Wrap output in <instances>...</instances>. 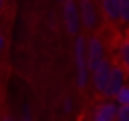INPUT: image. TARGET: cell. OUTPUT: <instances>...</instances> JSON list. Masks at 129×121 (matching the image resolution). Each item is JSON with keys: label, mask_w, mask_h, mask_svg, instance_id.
I'll use <instances>...</instances> for the list:
<instances>
[{"label": "cell", "mask_w": 129, "mask_h": 121, "mask_svg": "<svg viewBox=\"0 0 129 121\" xmlns=\"http://www.w3.org/2000/svg\"><path fill=\"white\" fill-rule=\"evenodd\" d=\"M117 121H129V107H119Z\"/></svg>", "instance_id": "cell-14"}, {"label": "cell", "mask_w": 129, "mask_h": 121, "mask_svg": "<svg viewBox=\"0 0 129 121\" xmlns=\"http://www.w3.org/2000/svg\"><path fill=\"white\" fill-rule=\"evenodd\" d=\"M60 18H62V24H64V30L71 34V36H79L81 34V10H79V4L73 2V0H67L60 4Z\"/></svg>", "instance_id": "cell-2"}, {"label": "cell", "mask_w": 129, "mask_h": 121, "mask_svg": "<svg viewBox=\"0 0 129 121\" xmlns=\"http://www.w3.org/2000/svg\"><path fill=\"white\" fill-rule=\"evenodd\" d=\"M18 121H26V119H18Z\"/></svg>", "instance_id": "cell-18"}, {"label": "cell", "mask_w": 129, "mask_h": 121, "mask_svg": "<svg viewBox=\"0 0 129 121\" xmlns=\"http://www.w3.org/2000/svg\"><path fill=\"white\" fill-rule=\"evenodd\" d=\"M4 46H6V36H4V32L0 30V52L4 50Z\"/></svg>", "instance_id": "cell-15"}, {"label": "cell", "mask_w": 129, "mask_h": 121, "mask_svg": "<svg viewBox=\"0 0 129 121\" xmlns=\"http://www.w3.org/2000/svg\"><path fill=\"white\" fill-rule=\"evenodd\" d=\"M99 6H101V14L109 22H119L121 20V0H103Z\"/></svg>", "instance_id": "cell-8"}, {"label": "cell", "mask_w": 129, "mask_h": 121, "mask_svg": "<svg viewBox=\"0 0 129 121\" xmlns=\"http://www.w3.org/2000/svg\"><path fill=\"white\" fill-rule=\"evenodd\" d=\"M87 40L89 36H75L73 52H75V85L79 89H85L91 83V69H89V56H87Z\"/></svg>", "instance_id": "cell-1"}, {"label": "cell", "mask_w": 129, "mask_h": 121, "mask_svg": "<svg viewBox=\"0 0 129 121\" xmlns=\"http://www.w3.org/2000/svg\"><path fill=\"white\" fill-rule=\"evenodd\" d=\"M87 56H89V69H91V73L107 58V46H105V42H103L101 36H97V34L89 36V40H87Z\"/></svg>", "instance_id": "cell-3"}, {"label": "cell", "mask_w": 129, "mask_h": 121, "mask_svg": "<svg viewBox=\"0 0 129 121\" xmlns=\"http://www.w3.org/2000/svg\"><path fill=\"white\" fill-rule=\"evenodd\" d=\"M60 111H62V113H73V99H71V97H64V99H62Z\"/></svg>", "instance_id": "cell-12"}, {"label": "cell", "mask_w": 129, "mask_h": 121, "mask_svg": "<svg viewBox=\"0 0 129 121\" xmlns=\"http://www.w3.org/2000/svg\"><path fill=\"white\" fill-rule=\"evenodd\" d=\"M0 121H18V119H16V117H12V115H8V113H6V115H2V117H0Z\"/></svg>", "instance_id": "cell-16"}, {"label": "cell", "mask_w": 129, "mask_h": 121, "mask_svg": "<svg viewBox=\"0 0 129 121\" xmlns=\"http://www.w3.org/2000/svg\"><path fill=\"white\" fill-rule=\"evenodd\" d=\"M127 73H125V69L119 65V63H115L113 65V73H111V81H109V87H107V91H105V95H103V99H117V95L129 85L127 83Z\"/></svg>", "instance_id": "cell-6"}, {"label": "cell", "mask_w": 129, "mask_h": 121, "mask_svg": "<svg viewBox=\"0 0 129 121\" xmlns=\"http://www.w3.org/2000/svg\"><path fill=\"white\" fill-rule=\"evenodd\" d=\"M111 73H113V63L109 58H105L93 73H91V85L93 89L99 93V95H105L107 87H109V81H111Z\"/></svg>", "instance_id": "cell-5"}, {"label": "cell", "mask_w": 129, "mask_h": 121, "mask_svg": "<svg viewBox=\"0 0 129 121\" xmlns=\"http://www.w3.org/2000/svg\"><path fill=\"white\" fill-rule=\"evenodd\" d=\"M20 119L32 121V111H30V107H28L26 103H22V107H20Z\"/></svg>", "instance_id": "cell-13"}, {"label": "cell", "mask_w": 129, "mask_h": 121, "mask_svg": "<svg viewBox=\"0 0 129 121\" xmlns=\"http://www.w3.org/2000/svg\"><path fill=\"white\" fill-rule=\"evenodd\" d=\"M117 60L129 75V40H121L117 44Z\"/></svg>", "instance_id": "cell-9"}, {"label": "cell", "mask_w": 129, "mask_h": 121, "mask_svg": "<svg viewBox=\"0 0 129 121\" xmlns=\"http://www.w3.org/2000/svg\"><path fill=\"white\" fill-rule=\"evenodd\" d=\"M4 8H6V2H2V0H0V16L4 14Z\"/></svg>", "instance_id": "cell-17"}, {"label": "cell", "mask_w": 129, "mask_h": 121, "mask_svg": "<svg viewBox=\"0 0 129 121\" xmlns=\"http://www.w3.org/2000/svg\"><path fill=\"white\" fill-rule=\"evenodd\" d=\"M117 103H119V107H129V85L117 95V99H115Z\"/></svg>", "instance_id": "cell-10"}, {"label": "cell", "mask_w": 129, "mask_h": 121, "mask_svg": "<svg viewBox=\"0 0 129 121\" xmlns=\"http://www.w3.org/2000/svg\"><path fill=\"white\" fill-rule=\"evenodd\" d=\"M119 103L113 99H101L91 113V121H117Z\"/></svg>", "instance_id": "cell-7"}, {"label": "cell", "mask_w": 129, "mask_h": 121, "mask_svg": "<svg viewBox=\"0 0 129 121\" xmlns=\"http://www.w3.org/2000/svg\"><path fill=\"white\" fill-rule=\"evenodd\" d=\"M79 10H81V22H83V28L85 30H95L99 24H101V6L91 2V0H85L79 4Z\"/></svg>", "instance_id": "cell-4"}, {"label": "cell", "mask_w": 129, "mask_h": 121, "mask_svg": "<svg viewBox=\"0 0 129 121\" xmlns=\"http://www.w3.org/2000/svg\"><path fill=\"white\" fill-rule=\"evenodd\" d=\"M121 22L129 24V0H121Z\"/></svg>", "instance_id": "cell-11"}]
</instances>
